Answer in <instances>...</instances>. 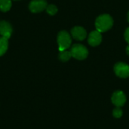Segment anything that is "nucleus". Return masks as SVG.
I'll list each match as a JSON object with an SVG mask.
<instances>
[{"instance_id": "obj_14", "label": "nucleus", "mask_w": 129, "mask_h": 129, "mask_svg": "<svg viewBox=\"0 0 129 129\" xmlns=\"http://www.w3.org/2000/svg\"><path fill=\"white\" fill-rule=\"evenodd\" d=\"M122 114H123V112H122V109L120 107H116L113 111V115L116 119L121 118Z\"/></svg>"}, {"instance_id": "obj_6", "label": "nucleus", "mask_w": 129, "mask_h": 129, "mask_svg": "<svg viewBox=\"0 0 129 129\" xmlns=\"http://www.w3.org/2000/svg\"><path fill=\"white\" fill-rule=\"evenodd\" d=\"M126 96L125 93L122 90H117L114 92L112 95L111 100L112 103L116 107H122L126 103Z\"/></svg>"}, {"instance_id": "obj_7", "label": "nucleus", "mask_w": 129, "mask_h": 129, "mask_svg": "<svg viewBox=\"0 0 129 129\" xmlns=\"http://www.w3.org/2000/svg\"><path fill=\"white\" fill-rule=\"evenodd\" d=\"M71 35L73 37V39L82 41L84 40L87 37V31L86 30L80 26H76L71 29Z\"/></svg>"}, {"instance_id": "obj_13", "label": "nucleus", "mask_w": 129, "mask_h": 129, "mask_svg": "<svg viewBox=\"0 0 129 129\" xmlns=\"http://www.w3.org/2000/svg\"><path fill=\"white\" fill-rule=\"evenodd\" d=\"M46 11L49 15H55L58 11V8L55 5L51 4L46 7Z\"/></svg>"}, {"instance_id": "obj_5", "label": "nucleus", "mask_w": 129, "mask_h": 129, "mask_svg": "<svg viewBox=\"0 0 129 129\" xmlns=\"http://www.w3.org/2000/svg\"><path fill=\"white\" fill-rule=\"evenodd\" d=\"M47 6L46 0H32L29 5V8L33 13H39L46 9Z\"/></svg>"}, {"instance_id": "obj_16", "label": "nucleus", "mask_w": 129, "mask_h": 129, "mask_svg": "<svg viewBox=\"0 0 129 129\" xmlns=\"http://www.w3.org/2000/svg\"><path fill=\"white\" fill-rule=\"evenodd\" d=\"M126 52H127V54L129 56V44L128 46H127V48H126Z\"/></svg>"}, {"instance_id": "obj_3", "label": "nucleus", "mask_w": 129, "mask_h": 129, "mask_svg": "<svg viewBox=\"0 0 129 129\" xmlns=\"http://www.w3.org/2000/svg\"><path fill=\"white\" fill-rule=\"evenodd\" d=\"M70 52L72 57L78 60H84L88 56V50L82 44H74L70 49Z\"/></svg>"}, {"instance_id": "obj_11", "label": "nucleus", "mask_w": 129, "mask_h": 129, "mask_svg": "<svg viewBox=\"0 0 129 129\" xmlns=\"http://www.w3.org/2000/svg\"><path fill=\"white\" fill-rule=\"evenodd\" d=\"M12 5L11 0H0V11L2 12L8 11Z\"/></svg>"}, {"instance_id": "obj_12", "label": "nucleus", "mask_w": 129, "mask_h": 129, "mask_svg": "<svg viewBox=\"0 0 129 129\" xmlns=\"http://www.w3.org/2000/svg\"><path fill=\"white\" fill-rule=\"evenodd\" d=\"M59 59L63 62H67L68 60L70 59V58L72 57V55H71V52L70 51H68V50H63V51H60V53H59Z\"/></svg>"}, {"instance_id": "obj_10", "label": "nucleus", "mask_w": 129, "mask_h": 129, "mask_svg": "<svg viewBox=\"0 0 129 129\" xmlns=\"http://www.w3.org/2000/svg\"><path fill=\"white\" fill-rule=\"evenodd\" d=\"M8 48V39L0 36V56H3Z\"/></svg>"}, {"instance_id": "obj_15", "label": "nucleus", "mask_w": 129, "mask_h": 129, "mask_svg": "<svg viewBox=\"0 0 129 129\" xmlns=\"http://www.w3.org/2000/svg\"><path fill=\"white\" fill-rule=\"evenodd\" d=\"M124 36H125V40L127 41V43L129 44V27H128L125 31V34H124Z\"/></svg>"}, {"instance_id": "obj_17", "label": "nucleus", "mask_w": 129, "mask_h": 129, "mask_svg": "<svg viewBox=\"0 0 129 129\" xmlns=\"http://www.w3.org/2000/svg\"><path fill=\"white\" fill-rule=\"evenodd\" d=\"M128 21L129 22V11L128 13Z\"/></svg>"}, {"instance_id": "obj_8", "label": "nucleus", "mask_w": 129, "mask_h": 129, "mask_svg": "<svg viewBox=\"0 0 129 129\" xmlns=\"http://www.w3.org/2000/svg\"><path fill=\"white\" fill-rule=\"evenodd\" d=\"M13 29L11 24L7 21H0V35L6 39H9L11 36Z\"/></svg>"}, {"instance_id": "obj_2", "label": "nucleus", "mask_w": 129, "mask_h": 129, "mask_svg": "<svg viewBox=\"0 0 129 129\" xmlns=\"http://www.w3.org/2000/svg\"><path fill=\"white\" fill-rule=\"evenodd\" d=\"M72 43V39L70 35L66 30H61L57 35V44L59 51H63L70 46Z\"/></svg>"}, {"instance_id": "obj_4", "label": "nucleus", "mask_w": 129, "mask_h": 129, "mask_svg": "<svg viewBox=\"0 0 129 129\" xmlns=\"http://www.w3.org/2000/svg\"><path fill=\"white\" fill-rule=\"evenodd\" d=\"M115 74L121 78H127L129 77V65L124 62H118L114 66Z\"/></svg>"}, {"instance_id": "obj_9", "label": "nucleus", "mask_w": 129, "mask_h": 129, "mask_svg": "<svg viewBox=\"0 0 129 129\" xmlns=\"http://www.w3.org/2000/svg\"><path fill=\"white\" fill-rule=\"evenodd\" d=\"M102 41V35L101 33L98 30H93L91 31L88 37V42L90 46H97L101 44Z\"/></svg>"}, {"instance_id": "obj_1", "label": "nucleus", "mask_w": 129, "mask_h": 129, "mask_svg": "<svg viewBox=\"0 0 129 129\" xmlns=\"http://www.w3.org/2000/svg\"><path fill=\"white\" fill-rule=\"evenodd\" d=\"M113 25V17L107 14H104L98 16L95 21V27L97 30L101 33L106 32L111 29Z\"/></svg>"}]
</instances>
